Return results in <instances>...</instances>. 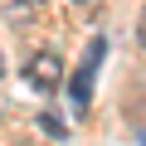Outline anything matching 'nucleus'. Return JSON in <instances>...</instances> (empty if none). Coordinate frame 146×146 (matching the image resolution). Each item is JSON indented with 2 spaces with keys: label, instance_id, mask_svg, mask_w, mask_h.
<instances>
[{
  "label": "nucleus",
  "instance_id": "obj_1",
  "mask_svg": "<svg viewBox=\"0 0 146 146\" xmlns=\"http://www.w3.org/2000/svg\"><path fill=\"white\" fill-rule=\"evenodd\" d=\"M102 54H107V39H93L88 54H83V63H78V73L68 78V98H73V112H78V117L88 112V98H93V78H98Z\"/></svg>",
  "mask_w": 146,
  "mask_h": 146
},
{
  "label": "nucleus",
  "instance_id": "obj_2",
  "mask_svg": "<svg viewBox=\"0 0 146 146\" xmlns=\"http://www.w3.org/2000/svg\"><path fill=\"white\" fill-rule=\"evenodd\" d=\"M25 78H29L39 93H58V88H63V58H58L54 49L34 54V58H29V68H25Z\"/></svg>",
  "mask_w": 146,
  "mask_h": 146
},
{
  "label": "nucleus",
  "instance_id": "obj_3",
  "mask_svg": "<svg viewBox=\"0 0 146 146\" xmlns=\"http://www.w3.org/2000/svg\"><path fill=\"white\" fill-rule=\"evenodd\" d=\"M39 15V0H15V5L5 10V25H25V20H34Z\"/></svg>",
  "mask_w": 146,
  "mask_h": 146
},
{
  "label": "nucleus",
  "instance_id": "obj_4",
  "mask_svg": "<svg viewBox=\"0 0 146 146\" xmlns=\"http://www.w3.org/2000/svg\"><path fill=\"white\" fill-rule=\"evenodd\" d=\"M39 131H44V136H54V141H63V136H68L63 117H54V112H39Z\"/></svg>",
  "mask_w": 146,
  "mask_h": 146
},
{
  "label": "nucleus",
  "instance_id": "obj_5",
  "mask_svg": "<svg viewBox=\"0 0 146 146\" xmlns=\"http://www.w3.org/2000/svg\"><path fill=\"white\" fill-rule=\"evenodd\" d=\"M136 44L146 49V10H141V20H136Z\"/></svg>",
  "mask_w": 146,
  "mask_h": 146
},
{
  "label": "nucleus",
  "instance_id": "obj_6",
  "mask_svg": "<svg viewBox=\"0 0 146 146\" xmlns=\"http://www.w3.org/2000/svg\"><path fill=\"white\" fill-rule=\"evenodd\" d=\"M0 78H5V54H0Z\"/></svg>",
  "mask_w": 146,
  "mask_h": 146
},
{
  "label": "nucleus",
  "instance_id": "obj_7",
  "mask_svg": "<svg viewBox=\"0 0 146 146\" xmlns=\"http://www.w3.org/2000/svg\"><path fill=\"white\" fill-rule=\"evenodd\" d=\"M78 5H88V10H93V5H98V0H78Z\"/></svg>",
  "mask_w": 146,
  "mask_h": 146
}]
</instances>
